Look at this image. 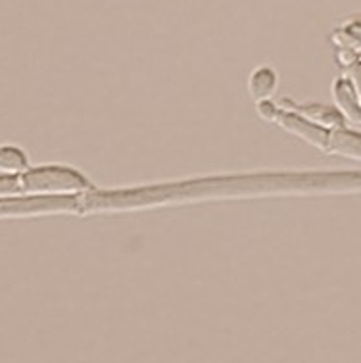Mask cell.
Segmentation results:
<instances>
[{"mask_svg":"<svg viewBox=\"0 0 361 363\" xmlns=\"http://www.w3.org/2000/svg\"><path fill=\"white\" fill-rule=\"evenodd\" d=\"M20 192H79L87 189V179L67 167H43L18 177Z\"/></svg>","mask_w":361,"mask_h":363,"instance_id":"obj_1","label":"cell"},{"mask_svg":"<svg viewBox=\"0 0 361 363\" xmlns=\"http://www.w3.org/2000/svg\"><path fill=\"white\" fill-rule=\"evenodd\" d=\"M27 169L26 154L13 146H0V172L20 173Z\"/></svg>","mask_w":361,"mask_h":363,"instance_id":"obj_2","label":"cell"}]
</instances>
